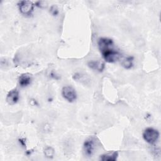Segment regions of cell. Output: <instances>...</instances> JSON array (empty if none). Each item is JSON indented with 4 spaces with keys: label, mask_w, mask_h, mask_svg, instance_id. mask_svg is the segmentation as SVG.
I'll return each mask as SVG.
<instances>
[{
    "label": "cell",
    "mask_w": 161,
    "mask_h": 161,
    "mask_svg": "<svg viewBox=\"0 0 161 161\" xmlns=\"http://www.w3.org/2000/svg\"><path fill=\"white\" fill-rule=\"evenodd\" d=\"M19 143L21 144V145H22L23 147H25L26 146V142H25V138H20L18 140Z\"/></svg>",
    "instance_id": "cell-14"
},
{
    "label": "cell",
    "mask_w": 161,
    "mask_h": 161,
    "mask_svg": "<svg viewBox=\"0 0 161 161\" xmlns=\"http://www.w3.org/2000/svg\"><path fill=\"white\" fill-rule=\"evenodd\" d=\"M34 4L30 1H20L18 3L19 11L24 16H30L34 11Z\"/></svg>",
    "instance_id": "cell-3"
},
{
    "label": "cell",
    "mask_w": 161,
    "mask_h": 161,
    "mask_svg": "<svg viewBox=\"0 0 161 161\" xmlns=\"http://www.w3.org/2000/svg\"><path fill=\"white\" fill-rule=\"evenodd\" d=\"M19 99V91L16 88L10 90L6 95V101L9 105H14L16 104Z\"/></svg>",
    "instance_id": "cell-6"
},
{
    "label": "cell",
    "mask_w": 161,
    "mask_h": 161,
    "mask_svg": "<svg viewBox=\"0 0 161 161\" xmlns=\"http://www.w3.org/2000/svg\"><path fill=\"white\" fill-rule=\"evenodd\" d=\"M32 80L31 75L29 73H24L19 75L18 82L21 87H26L29 86Z\"/></svg>",
    "instance_id": "cell-8"
},
{
    "label": "cell",
    "mask_w": 161,
    "mask_h": 161,
    "mask_svg": "<svg viewBox=\"0 0 161 161\" xmlns=\"http://www.w3.org/2000/svg\"><path fill=\"white\" fill-rule=\"evenodd\" d=\"M118 157V152L117 151H114L100 155L99 159L102 161H115L117 160Z\"/></svg>",
    "instance_id": "cell-9"
},
{
    "label": "cell",
    "mask_w": 161,
    "mask_h": 161,
    "mask_svg": "<svg viewBox=\"0 0 161 161\" xmlns=\"http://www.w3.org/2000/svg\"><path fill=\"white\" fill-rule=\"evenodd\" d=\"M87 65L89 68L98 72H103L105 68L104 63L100 60H92L87 62Z\"/></svg>",
    "instance_id": "cell-7"
},
{
    "label": "cell",
    "mask_w": 161,
    "mask_h": 161,
    "mask_svg": "<svg viewBox=\"0 0 161 161\" xmlns=\"http://www.w3.org/2000/svg\"><path fill=\"white\" fill-rule=\"evenodd\" d=\"M96 149V142L93 137L86 139L83 144V151L84 155L87 157H91Z\"/></svg>",
    "instance_id": "cell-5"
},
{
    "label": "cell",
    "mask_w": 161,
    "mask_h": 161,
    "mask_svg": "<svg viewBox=\"0 0 161 161\" xmlns=\"http://www.w3.org/2000/svg\"><path fill=\"white\" fill-rule=\"evenodd\" d=\"M160 133L158 131L153 128L148 127L144 130L143 132V138L145 142L147 143L153 145L155 143L158 138Z\"/></svg>",
    "instance_id": "cell-2"
},
{
    "label": "cell",
    "mask_w": 161,
    "mask_h": 161,
    "mask_svg": "<svg viewBox=\"0 0 161 161\" xmlns=\"http://www.w3.org/2000/svg\"><path fill=\"white\" fill-rule=\"evenodd\" d=\"M63 97L69 103L74 102L77 99V93L74 87L70 86H65L62 89Z\"/></svg>",
    "instance_id": "cell-4"
},
{
    "label": "cell",
    "mask_w": 161,
    "mask_h": 161,
    "mask_svg": "<svg viewBox=\"0 0 161 161\" xmlns=\"http://www.w3.org/2000/svg\"><path fill=\"white\" fill-rule=\"evenodd\" d=\"M50 77L52 78V79H55V80H58L60 79V77L57 74L55 73L54 71H52L50 74Z\"/></svg>",
    "instance_id": "cell-13"
},
{
    "label": "cell",
    "mask_w": 161,
    "mask_h": 161,
    "mask_svg": "<svg viewBox=\"0 0 161 161\" xmlns=\"http://www.w3.org/2000/svg\"><path fill=\"white\" fill-rule=\"evenodd\" d=\"M44 155L48 158H52L54 155V149L52 147H47L43 150Z\"/></svg>",
    "instance_id": "cell-11"
},
{
    "label": "cell",
    "mask_w": 161,
    "mask_h": 161,
    "mask_svg": "<svg viewBox=\"0 0 161 161\" xmlns=\"http://www.w3.org/2000/svg\"><path fill=\"white\" fill-rule=\"evenodd\" d=\"M133 56H128L125 58L121 62V65L126 69H130L133 66Z\"/></svg>",
    "instance_id": "cell-10"
},
{
    "label": "cell",
    "mask_w": 161,
    "mask_h": 161,
    "mask_svg": "<svg viewBox=\"0 0 161 161\" xmlns=\"http://www.w3.org/2000/svg\"><path fill=\"white\" fill-rule=\"evenodd\" d=\"M58 9L57 6L55 5H52L50 7V13L53 15V16H57L58 14Z\"/></svg>",
    "instance_id": "cell-12"
},
{
    "label": "cell",
    "mask_w": 161,
    "mask_h": 161,
    "mask_svg": "<svg viewBox=\"0 0 161 161\" xmlns=\"http://www.w3.org/2000/svg\"><path fill=\"white\" fill-rule=\"evenodd\" d=\"M97 45L103 59L108 63L116 62L121 57L120 52L114 48V42L106 37H101L97 40Z\"/></svg>",
    "instance_id": "cell-1"
}]
</instances>
